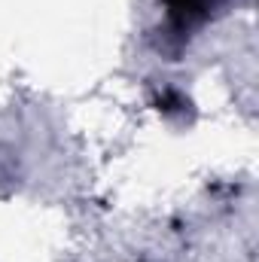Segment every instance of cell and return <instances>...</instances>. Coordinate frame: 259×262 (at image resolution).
<instances>
[{
    "label": "cell",
    "instance_id": "6da1fadb",
    "mask_svg": "<svg viewBox=\"0 0 259 262\" xmlns=\"http://www.w3.org/2000/svg\"><path fill=\"white\" fill-rule=\"evenodd\" d=\"M159 6L162 21L159 28H153L149 46L156 49V55L177 61L207 25L229 12L232 0H159Z\"/></svg>",
    "mask_w": 259,
    "mask_h": 262
},
{
    "label": "cell",
    "instance_id": "7a4b0ae2",
    "mask_svg": "<svg viewBox=\"0 0 259 262\" xmlns=\"http://www.w3.org/2000/svg\"><path fill=\"white\" fill-rule=\"evenodd\" d=\"M156 110H159L162 116H168V119H186V116H192V101H189L180 89L165 85V89L156 95Z\"/></svg>",
    "mask_w": 259,
    "mask_h": 262
}]
</instances>
